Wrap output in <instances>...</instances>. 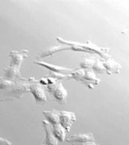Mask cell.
Masks as SVG:
<instances>
[{"mask_svg":"<svg viewBox=\"0 0 129 145\" xmlns=\"http://www.w3.org/2000/svg\"><path fill=\"white\" fill-rule=\"evenodd\" d=\"M4 78L6 80L13 82H31L33 78H24L20 75V69L17 68L8 66L3 69Z\"/></svg>","mask_w":129,"mask_h":145,"instance_id":"6","label":"cell"},{"mask_svg":"<svg viewBox=\"0 0 129 145\" xmlns=\"http://www.w3.org/2000/svg\"><path fill=\"white\" fill-rule=\"evenodd\" d=\"M66 50H71V51H75V52H86V53H90L89 51L84 49V48H82L80 47L75 46V45H65V46L63 44H61L60 46L52 47V48H48L45 51H43V52H41L38 55L37 58L38 59H43V58H45V57L53 56L54 54H56L58 52L66 51Z\"/></svg>","mask_w":129,"mask_h":145,"instance_id":"5","label":"cell"},{"mask_svg":"<svg viewBox=\"0 0 129 145\" xmlns=\"http://www.w3.org/2000/svg\"><path fill=\"white\" fill-rule=\"evenodd\" d=\"M29 90H30V93L33 94L36 103L42 104L46 103L47 98L45 95V92L39 85L38 81L35 80V78H34L33 82L29 85Z\"/></svg>","mask_w":129,"mask_h":145,"instance_id":"7","label":"cell"},{"mask_svg":"<svg viewBox=\"0 0 129 145\" xmlns=\"http://www.w3.org/2000/svg\"><path fill=\"white\" fill-rule=\"evenodd\" d=\"M83 145H97L95 144V142H86V143H84Z\"/></svg>","mask_w":129,"mask_h":145,"instance_id":"19","label":"cell"},{"mask_svg":"<svg viewBox=\"0 0 129 145\" xmlns=\"http://www.w3.org/2000/svg\"><path fill=\"white\" fill-rule=\"evenodd\" d=\"M42 145H45V144H42Z\"/></svg>","mask_w":129,"mask_h":145,"instance_id":"20","label":"cell"},{"mask_svg":"<svg viewBox=\"0 0 129 145\" xmlns=\"http://www.w3.org/2000/svg\"><path fill=\"white\" fill-rule=\"evenodd\" d=\"M0 145H10V143L5 140L4 138L0 137Z\"/></svg>","mask_w":129,"mask_h":145,"instance_id":"18","label":"cell"},{"mask_svg":"<svg viewBox=\"0 0 129 145\" xmlns=\"http://www.w3.org/2000/svg\"><path fill=\"white\" fill-rule=\"evenodd\" d=\"M57 40L61 44H65V45H75V46L80 47L82 48H84L87 50L90 53H98L100 57L103 58L104 61H107L110 59V56L108 55V48H100L90 41H87L86 43H78V42L74 41H67L64 40L62 38H57Z\"/></svg>","mask_w":129,"mask_h":145,"instance_id":"3","label":"cell"},{"mask_svg":"<svg viewBox=\"0 0 129 145\" xmlns=\"http://www.w3.org/2000/svg\"><path fill=\"white\" fill-rule=\"evenodd\" d=\"M31 82H13L6 80L5 78H0V101L3 102V101L21 99V97L24 93H30L29 85Z\"/></svg>","mask_w":129,"mask_h":145,"instance_id":"1","label":"cell"},{"mask_svg":"<svg viewBox=\"0 0 129 145\" xmlns=\"http://www.w3.org/2000/svg\"><path fill=\"white\" fill-rule=\"evenodd\" d=\"M52 134L55 136V138L57 139V141H60V142L65 141L67 131L65 130V128L62 127V125L57 124L52 126Z\"/></svg>","mask_w":129,"mask_h":145,"instance_id":"15","label":"cell"},{"mask_svg":"<svg viewBox=\"0 0 129 145\" xmlns=\"http://www.w3.org/2000/svg\"><path fill=\"white\" fill-rule=\"evenodd\" d=\"M46 89L48 92L52 94L54 99L58 102L59 103L65 104L67 103L68 93L66 89L64 88L62 82H55L50 85L46 86Z\"/></svg>","mask_w":129,"mask_h":145,"instance_id":"4","label":"cell"},{"mask_svg":"<svg viewBox=\"0 0 129 145\" xmlns=\"http://www.w3.org/2000/svg\"><path fill=\"white\" fill-rule=\"evenodd\" d=\"M105 71L107 74H118L120 72L121 65L119 63L115 61L112 59H108L107 61H102Z\"/></svg>","mask_w":129,"mask_h":145,"instance_id":"13","label":"cell"},{"mask_svg":"<svg viewBox=\"0 0 129 145\" xmlns=\"http://www.w3.org/2000/svg\"><path fill=\"white\" fill-rule=\"evenodd\" d=\"M82 145H83V144H82Z\"/></svg>","mask_w":129,"mask_h":145,"instance_id":"21","label":"cell"},{"mask_svg":"<svg viewBox=\"0 0 129 145\" xmlns=\"http://www.w3.org/2000/svg\"><path fill=\"white\" fill-rule=\"evenodd\" d=\"M91 70L95 74L96 73H103V72H106L105 69H104L103 65V62H102V61H100V59L98 57L95 58V61H94V64Z\"/></svg>","mask_w":129,"mask_h":145,"instance_id":"16","label":"cell"},{"mask_svg":"<svg viewBox=\"0 0 129 145\" xmlns=\"http://www.w3.org/2000/svg\"><path fill=\"white\" fill-rule=\"evenodd\" d=\"M70 74L71 79H74L77 82L84 84L89 89H94L95 86L100 83V79L96 77V74L90 69H74Z\"/></svg>","mask_w":129,"mask_h":145,"instance_id":"2","label":"cell"},{"mask_svg":"<svg viewBox=\"0 0 129 145\" xmlns=\"http://www.w3.org/2000/svg\"><path fill=\"white\" fill-rule=\"evenodd\" d=\"M95 58L96 57H93V58H86L84 59L83 62L80 63L79 67L82 69H90L91 70V69L93 67L94 61H95Z\"/></svg>","mask_w":129,"mask_h":145,"instance_id":"17","label":"cell"},{"mask_svg":"<svg viewBox=\"0 0 129 145\" xmlns=\"http://www.w3.org/2000/svg\"><path fill=\"white\" fill-rule=\"evenodd\" d=\"M75 121L76 116L74 113L65 110L59 111V124L62 125L67 132L70 131L73 123Z\"/></svg>","mask_w":129,"mask_h":145,"instance_id":"8","label":"cell"},{"mask_svg":"<svg viewBox=\"0 0 129 145\" xmlns=\"http://www.w3.org/2000/svg\"><path fill=\"white\" fill-rule=\"evenodd\" d=\"M42 125L45 131V144L46 145H58V141L55 138V136L52 134V126L47 121L43 120L42 121Z\"/></svg>","mask_w":129,"mask_h":145,"instance_id":"12","label":"cell"},{"mask_svg":"<svg viewBox=\"0 0 129 145\" xmlns=\"http://www.w3.org/2000/svg\"><path fill=\"white\" fill-rule=\"evenodd\" d=\"M34 64L41 65V66L45 68V69H48L51 72L62 73V74H69L74 69H68V68L57 66V65H51V64H48V63L45 62V61H41L40 60H37L36 61H34Z\"/></svg>","mask_w":129,"mask_h":145,"instance_id":"11","label":"cell"},{"mask_svg":"<svg viewBox=\"0 0 129 145\" xmlns=\"http://www.w3.org/2000/svg\"><path fill=\"white\" fill-rule=\"evenodd\" d=\"M43 115L47 121L51 126L59 124V111L52 110H45L42 112Z\"/></svg>","mask_w":129,"mask_h":145,"instance_id":"14","label":"cell"},{"mask_svg":"<svg viewBox=\"0 0 129 145\" xmlns=\"http://www.w3.org/2000/svg\"><path fill=\"white\" fill-rule=\"evenodd\" d=\"M66 142L69 144H74L76 143L84 144L86 142H95V138L93 133H85V134H76L69 136L66 140Z\"/></svg>","mask_w":129,"mask_h":145,"instance_id":"10","label":"cell"},{"mask_svg":"<svg viewBox=\"0 0 129 145\" xmlns=\"http://www.w3.org/2000/svg\"><path fill=\"white\" fill-rule=\"evenodd\" d=\"M28 49H23V50H20V51H10L8 55V57L11 58L9 66L17 68L20 69L23 61L28 57Z\"/></svg>","mask_w":129,"mask_h":145,"instance_id":"9","label":"cell"}]
</instances>
